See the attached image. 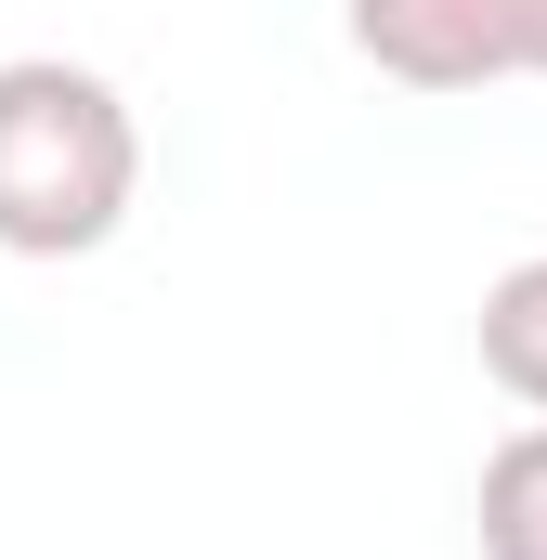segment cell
Instances as JSON below:
<instances>
[{
    "instance_id": "1",
    "label": "cell",
    "mask_w": 547,
    "mask_h": 560,
    "mask_svg": "<svg viewBox=\"0 0 547 560\" xmlns=\"http://www.w3.org/2000/svg\"><path fill=\"white\" fill-rule=\"evenodd\" d=\"M143 196V131L105 66L13 52L0 66V248L13 261H92Z\"/></svg>"
},
{
    "instance_id": "2",
    "label": "cell",
    "mask_w": 547,
    "mask_h": 560,
    "mask_svg": "<svg viewBox=\"0 0 547 560\" xmlns=\"http://www.w3.org/2000/svg\"><path fill=\"white\" fill-rule=\"evenodd\" d=\"M352 52L405 92H496L547 79V0H339Z\"/></svg>"
},
{
    "instance_id": "3",
    "label": "cell",
    "mask_w": 547,
    "mask_h": 560,
    "mask_svg": "<svg viewBox=\"0 0 547 560\" xmlns=\"http://www.w3.org/2000/svg\"><path fill=\"white\" fill-rule=\"evenodd\" d=\"M482 378H496L509 405H535V418H547V248L482 287Z\"/></svg>"
},
{
    "instance_id": "4",
    "label": "cell",
    "mask_w": 547,
    "mask_h": 560,
    "mask_svg": "<svg viewBox=\"0 0 547 560\" xmlns=\"http://www.w3.org/2000/svg\"><path fill=\"white\" fill-rule=\"evenodd\" d=\"M482 560H547V418L482 456Z\"/></svg>"
}]
</instances>
